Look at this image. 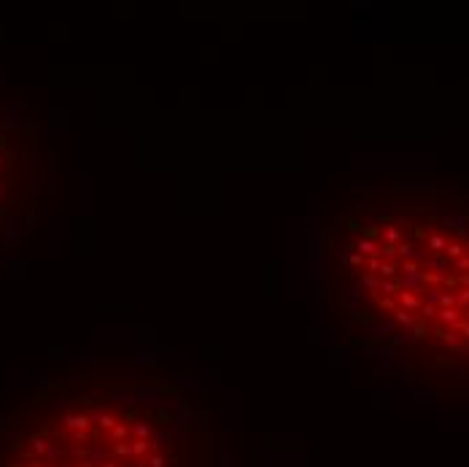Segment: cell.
<instances>
[{"mask_svg":"<svg viewBox=\"0 0 469 467\" xmlns=\"http://www.w3.org/2000/svg\"><path fill=\"white\" fill-rule=\"evenodd\" d=\"M399 286H402V292H413V294L426 292V270L418 268L413 273H399Z\"/></svg>","mask_w":469,"mask_h":467,"instance_id":"obj_1","label":"cell"},{"mask_svg":"<svg viewBox=\"0 0 469 467\" xmlns=\"http://www.w3.org/2000/svg\"><path fill=\"white\" fill-rule=\"evenodd\" d=\"M396 254H399L402 262H416V265L429 256L426 248H421V246H416V243H399V246H396Z\"/></svg>","mask_w":469,"mask_h":467,"instance_id":"obj_2","label":"cell"},{"mask_svg":"<svg viewBox=\"0 0 469 467\" xmlns=\"http://www.w3.org/2000/svg\"><path fill=\"white\" fill-rule=\"evenodd\" d=\"M437 319H440L445 327H450V330H461V324H464L458 308H440L437 310Z\"/></svg>","mask_w":469,"mask_h":467,"instance_id":"obj_3","label":"cell"},{"mask_svg":"<svg viewBox=\"0 0 469 467\" xmlns=\"http://www.w3.org/2000/svg\"><path fill=\"white\" fill-rule=\"evenodd\" d=\"M62 424H65V430H89L92 419L89 413H65V419H62Z\"/></svg>","mask_w":469,"mask_h":467,"instance_id":"obj_4","label":"cell"},{"mask_svg":"<svg viewBox=\"0 0 469 467\" xmlns=\"http://www.w3.org/2000/svg\"><path fill=\"white\" fill-rule=\"evenodd\" d=\"M364 354H372L375 359H383V362H394L399 356L394 346H364Z\"/></svg>","mask_w":469,"mask_h":467,"instance_id":"obj_5","label":"cell"},{"mask_svg":"<svg viewBox=\"0 0 469 467\" xmlns=\"http://www.w3.org/2000/svg\"><path fill=\"white\" fill-rule=\"evenodd\" d=\"M442 222H445V227L456 230L458 235H466V232H469V219H466L464 214H448Z\"/></svg>","mask_w":469,"mask_h":467,"instance_id":"obj_6","label":"cell"},{"mask_svg":"<svg viewBox=\"0 0 469 467\" xmlns=\"http://www.w3.org/2000/svg\"><path fill=\"white\" fill-rule=\"evenodd\" d=\"M362 284H359V278L354 281V286H350V292H348V302H345V310H350V314H359L362 310Z\"/></svg>","mask_w":469,"mask_h":467,"instance_id":"obj_7","label":"cell"},{"mask_svg":"<svg viewBox=\"0 0 469 467\" xmlns=\"http://www.w3.org/2000/svg\"><path fill=\"white\" fill-rule=\"evenodd\" d=\"M108 456H111V451H108V448H105L100 440H95V443L89 446V462L95 464V467L105 464V462H108Z\"/></svg>","mask_w":469,"mask_h":467,"instance_id":"obj_8","label":"cell"},{"mask_svg":"<svg viewBox=\"0 0 469 467\" xmlns=\"http://www.w3.org/2000/svg\"><path fill=\"white\" fill-rule=\"evenodd\" d=\"M396 300H399V308L402 310H410V314H416V310H421V297L418 294H413V292H399L396 294Z\"/></svg>","mask_w":469,"mask_h":467,"instance_id":"obj_9","label":"cell"},{"mask_svg":"<svg viewBox=\"0 0 469 467\" xmlns=\"http://www.w3.org/2000/svg\"><path fill=\"white\" fill-rule=\"evenodd\" d=\"M354 248H356V251L362 254V256H367V260H370V256H380V246L375 243L372 238H367V235H364V238H359Z\"/></svg>","mask_w":469,"mask_h":467,"instance_id":"obj_10","label":"cell"},{"mask_svg":"<svg viewBox=\"0 0 469 467\" xmlns=\"http://www.w3.org/2000/svg\"><path fill=\"white\" fill-rule=\"evenodd\" d=\"M370 332L372 335H396V322L394 319H380V322H372L370 324Z\"/></svg>","mask_w":469,"mask_h":467,"instance_id":"obj_11","label":"cell"},{"mask_svg":"<svg viewBox=\"0 0 469 467\" xmlns=\"http://www.w3.org/2000/svg\"><path fill=\"white\" fill-rule=\"evenodd\" d=\"M450 260L445 254H429L426 256V268H432V273H448V268H450Z\"/></svg>","mask_w":469,"mask_h":467,"instance_id":"obj_12","label":"cell"},{"mask_svg":"<svg viewBox=\"0 0 469 467\" xmlns=\"http://www.w3.org/2000/svg\"><path fill=\"white\" fill-rule=\"evenodd\" d=\"M380 281L383 278H378L375 273H364L362 278H359L362 289H367V294H372V297H380Z\"/></svg>","mask_w":469,"mask_h":467,"instance_id":"obj_13","label":"cell"},{"mask_svg":"<svg viewBox=\"0 0 469 467\" xmlns=\"http://www.w3.org/2000/svg\"><path fill=\"white\" fill-rule=\"evenodd\" d=\"M89 419H92V422H97V427H100V430H108V432H111L113 427L119 424V422H116V416H111V413H103V410H92V413H89Z\"/></svg>","mask_w":469,"mask_h":467,"instance_id":"obj_14","label":"cell"},{"mask_svg":"<svg viewBox=\"0 0 469 467\" xmlns=\"http://www.w3.org/2000/svg\"><path fill=\"white\" fill-rule=\"evenodd\" d=\"M399 292H402L399 278H383V281H380V294H383V297H396Z\"/></svg>","mask_w":469,"mask_h":467,"instance_id":"obj_15","label":"cell"},{"mask_svg":"<svg viewBox=\"0 0 469 467\" xmlns=\"http://www.w3.org/2000/svg\"><path fill=\"white\" fill-rule=\"evenodd\" d=\"M394 322H396V324H402V327H407V330H413V327L418 324V316H416V314H410V310L396 308V310H394Z\"/></svg>","mask_w":469,"mask_h":467,"instance_id":"obj_16","label":"cell"},{"mask_svg":"<svg viewBox=\"0 0 469 467\" xmlns=\"http://www.w3.org/2000/svg\"><path fill=\"white\" fill-rule=\"evenodd\" d=\"M383 238H386V243H391V246H399L402 243V230L396 227V224H388V227H383Z\"/></svg>","mask_w":469,"mask_h":467,"instance_id":"obj_17","label":"cell"},{"mask_svg":"<svg viewBox=\"0 0 469 467\" xmlns=\"http://www.w3.org/2000/svg\"><path fill=\"white\" fill-rule=\"evenodd\" d=\"M434 335L440 338V340H442V343L448 346V348H458V346H461V340H458V335H453L450 330H440V327H437V330H434Z\"/></svg>","mask_w":469,"mask_h":467,"instance_id":"obj_18","label":"cell"},{"mask_svg":"<svg viewBox=\"0 0 469 467\" xmlns=\"http://www.w3.org/2000/svg\"><path fill=\"white\" fill-rule=\"evenodd\" d=\"M464 243H458V240H448V248H445V256H448L450 262H456V260H461L464 256Z\"/></svg>","mask_w":469,"mask_h":467,"instance_id":"obj_19","label":"cell"},{"mask_svg":"<svg viewBox=\"0 0 469 467\" xmlns=\"http://www.w3.org/2000/svg\"><path fill=\"white\" fill-rule=\"evenodd\" d=\"M132 435H135V440H151L154 438V432H151V427L143 424V422H138V424H132L130 427Z\"/></svg>","mask_w":469,"mask_h":467,"instance_id":"obj_20","label":"cell"},{"mask_svg":"<svg viewBox=\"0 0 469 467\" xmlns=\"http://www.w3.org/2000/svg\"><path fill=\"white\" fill-rule=\"evenodd\" d=\"M130 435H132V430L127 424H116L113 430H111V440L113 443H124V440H130Z\"/></svg>","mask_w":469,"mask_h":467,"instance_id":"obj_21","label":"cell"},{"mask_svg":"<svg viewBox=\"0 0 469 467\" xmlns=\"http://www.w3.org/2000/svg\"><path fill=\"white\" fill-rule=\"evenodd\" d=\"M445 248H448V240L442 235H429V251L432 254H445Z\"/></svg>","mask_w":469,"mask_h":467,"instance_id":"obj_22","label":"cell"},{"mask_svg":"<svg viewBox=\"0 0 469 467\" xmlns=\"http://www.w3.org/2000/svg\"><path fill=\"white\" fill-rule=\"evenodd\" d=\"M68 456L73 459V462H87V459H89V448L87 446H73V448L68 451Z\"/></svg>","mask_w":469,"mask_h":467,"instance_id":"obj_23","label":"cell"},{"mask_svg":"<svg viewBox=\"0 0 469 467\" xmlns=\"http://www.w3.org/2000/svg\"><path fill=\"white\" fill-rule=\"evenodd\" d=\"M49 446H51V443H46L43 438H33V440H30V448H33V454H35V456H46Z\"/></svg>","mask_w":469,"mask_h":467,"instance_id":"obj_24","label":"cell"},{"mask_svg":"<svg viewBox=\"0 0 469 467\" xmlns=\"http://www.w3.org/2000/svg\"><path fill=\"white\" fill-rule=\"evenodd\" d=\"M148 451H151V446H148V440H132V456L143 459Z\"/></svg>","mask_w":469,"mask_h":467,"instance_id":"obj_25","label":"cell"},{"mask_svg":"<svg viewBox=\"0 0 469 467\" xmlns=\"http://www.w3.org/2000/svg\"><path fill=\"white\" fill-rule=\"evenodd\" d=\"M380 276L383 278H396V276H399V265H396V262H383L380 265Z\"/></svg>","mask_w":469,"mask_h":467,"instance_id":"obj_26","label":"cell"},{"mask_svg":"<svg viewBox=\"0 0 469 467\" xmlns=\"http://www.w3.org/2000/svg\"><path fill=\"white\" fill-rule=\"evenodd\" d=\"M380 260L383 262H396L399 260V254H396V246H391V243H386L380 248Z\"/></svg>","mask_w":469,"mask_h":467,"instance_id":"obj_27","label":"cell"},{"mask_svg":"<svg viewBox=\"0 0 469 467\" xmlns=\"http://www.w3.org/2000/svg\"><path fill=\"white\" fill-rule=\"evenodd\" d=\"M440 297H442V289H440V286H432V289H426V305H440Z\"/></svg>","mask_w":469,"mask_h":467,"instance_id":"obj_28","label":"cell"},{"mask_svg":"<svg viewBox=\"0 0 469 467\" xmlns=\"http://www.w3.org/2000/svg\"><path fill=\"white\" fill-rule=\"evenodd\" d=\"M70 440H73L76 446H87L89 443V430H73L70 432Z\"/></svg>","mask_w":469,"mask_h":467,"instance_id":"obj_29","label":"cell"},{"mask_svg":"<svg viewBox=\"0 0 469 467\" xmlns=\"http://www.w3.org/2000/svg\"><path fill=\"white\" fill-rule=\"evenodd\" d=\"M410 340H416V338H413V332H410V330H404V332H399V335L391 338V346L399 348V346H404V343H410Z\"/></svg>","mask_w":469,"mask_h":467,"instance_id":"obj_30","label":"cell"},{"mask_svg":"<svg viewBox=\"0 0 469 467\" xmlns=\"http://www.w3.org/2000/svg\"><path fill=\"white\" fill-rule=\"evenodd\" d=\"M456 308L458 310L469 308V289H466V286H461V289L456 292Z\"/></svg>","mask_w":469,"mask_h":467,"instance_id":"obj_31","label":"cell"},{"mask_svg":"<svg viewBox=\"0 0 469 467\" xmlns=\"http://www.w3.org/2000/svg\"><path fill=\"white\" fill-rule=\"evenodd\" d=\"M113 454H116V456H132V443H130V440L113 443Z\"/></svg>","mask_w":469,"mask_h":467,"instance_id":"obj_32","label":"cell"},{"mask_svg":"<svg viewBox=\"0 0 469 467\" xmlns=\"http://www.w3.org/2000/svg\"><path fill=\"white\" fill-rule=\"evenodd\" d=\"M440 308H456V294H450V292H445V289H442Z\"/></svg>","mask_w":469,"mask_h":467,"instance_id":"obj_33","label":"cell"},{"mask_svg":"<svg viewBox=\"0 0 469 467\" xmlns=\"http://www.w3.org/2000/svg\"><path fill=\"white\" fill-rule=\"evenodd\" d=\"M62 456H65V451L60 446H49V451H46V459H49V462H60Z\"/></svg>","mask_w":469,"mask_h":467,"instance_id":"obj_34","label":"cell"},{"mask_svg":"<svg viewBox=\"0 0 469 467\" xmlns=\"http://www.w3.org/2000/svg\"><path fill=\"white\" fill-rule=\"evenodd\" d=\"M364 265H367V273H380L383 260H380V256H370V260H367Z\"/></svg>","mask_w":469,"mask_h":467,"instance_id":"obj_35","label":"cell"},{"mask_svg":"<svg viewBox=\"0 0 469 467\" xmlns=\"http://www.w3.org/2000/svg\"><path fill=\"white\" fill-rule=\"evenodd\" d=\"M453 268H456L458 273H464V276H466V273H469V256L464 254L461 260H456V262H453Z\"/></svg>","mask_w":469,"mask_h":467,"instance_id":"obj_36","label":"cell"},{"mask_svg":"<svg viewBox=\"0 0 469 467\" xmlns=\"http://www.w3.org/2000/svg\"><path fill=\"white\" fill-rule=\"evenodd\" d=\"M378 305H380L383 310H396V308H399L394 297H380V300H378Z\"/></svg>","mask_w":469,"mask_h":467,"instance_id":"obj_37","label":"cell"},{"mask_svg":"<svg viewBox=\"0 0 469 467\" xmlns=\"http://www.w3.org/2000/svg\"><path fill=\"white\" fill-rule=\"evenodd\" d=\"M437 310H440V308L426 305V302H424V305H421V316H424V319H434V316H437Z\"/></svg>","mask_w":469,"mask_h":467,"instance_id":"obj_38","label":"cell"},{"mask_svg":"<svg viewBox=\"0 0 469 467\" xmlns=\"http://www.w3.org/2000/svg\"><path fill=\"white\" fill-rule=\"evenodd\" d=\"M148 467H165V456H162V454H151V456H148Z\"/></svg>","mask_w":469,"mask_h":467,"instance_id":"obj_39","label":"cell"},{"mask_svg":"<svg viewBox=\"0 0 469 467\" xmlns=\"http://www.w3.org/2000/svg\"><path fill=\"white\" fill-rule=\"evenodd\" d=\"M380 222H383V219H380L378 214H370V216H367V224H370L372 230H380Z\"/></svg>","mask_w":469,"mask_h":467,"instance_id":"obj_40","label":"cell"},{"mask_svg":"<svg viewBox=\"0 0 469 467\" xmlns=\"http://www.w3.org/2000/svg\"><path fill=\"white\" fill-rule=\"evenodd\" d=\"M159 438H162V443H173L175 440V430H162Z\"/></svg>","mask_w":469,"mask_h":467,"instance_id":"obj_41","label":"cell"},{"mask_svg":"<svg viewBox=\"0 0 469 467\" xmlns=\"http://www.w3.org/2000/svg\"><path fill=\"white\" fill-rule=\"evenodd\" d=\"M461 332H464V338L469 340V322H464V324H461Z\"/></svg>","mask_w":469,"mask_h":467,"instance_id":"obj_42","label":"cell"},{"mask_svg":"<svg viewBox=\"0 0 469 467\" xmlns=\"http://www.w3.org/2000/svg\"><path fill=\"white\" fill-rule=\"evenodd\" d=\"M100 467H116V462H113V459H108V462H105V464H100Z\"/></svg>","mask_w":469,"mask_h":467,"instance_id":"obj_43","label":"cell"},{"mask_svg":"<svg viewBox=\"0 0 469 467\" xmlns=\"http://www.w3.org/2000/svg\"><path fill=\"white\" fill-rule=\"evenodd\" d=\"M464 248H466V254H469V240H466V243H464Z\"/></svg>","mask_w":469,"mask_h":467,"instance_id":"obj_44","label":"cell"}]
</instances>
